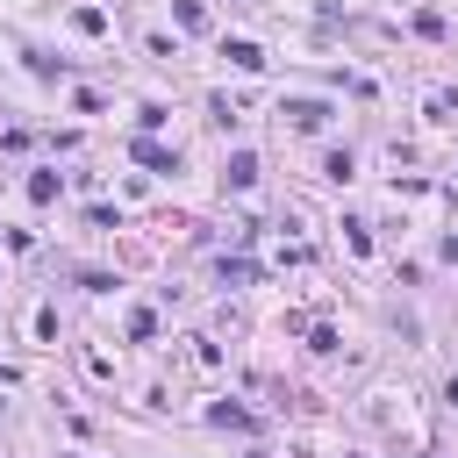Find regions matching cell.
Segmentation results:
<instances>
[{"label": "cell", "mask_w": 458, "mask_h": 458, "mask_svg": "<svg viewBox=\"0 0 458 458\" xmlns=\"http://www.w3.org/2000/svg\"><path fill=\"white\" fill-rule=\"evenodd\" d=\"M129 150H136V165H150V172H172V150H165V143H157L150 129H143V136H136Z\"/></svg>", "instance_id": "3957f363"}, {"label": "cell", "mask_w": 458, "mask_h": 458, "mask_svg": "<svg viewBox=\"0 0 458 458\" xmlns=\"http://www.w3.org/2000/svg\"><path fill=\"white\" fill-rule=\"evenodd\" d=\"M129 336H136V344H143V336H157V315H150V308H136V315H129Z\"/></svg>", "instance_id": "9c48e42d"}, {"label": "cell", "mask_w": 458, "mask_h": 458, "mask_svg": "<svg viewBox=\"0 0 458 458\" xmlns=\"http://www.w3.org/2000/svg\"><path fill=\"white\" fill-rule=\"evenodd\" d=\"M29 200H36V208L57 200V172H29Z\"/></svg>", "instance_id": "8992f818"}, {"label": "cell", "mask_w": 458, "mask_h": 458, "mask_svg": "<svg viewBox=\"0 0 458 458\" xmlns=\"http://www.w3.org/2000/svg\"><path fill=\"white\" fill-rule=\"evenodd\" d=\"M222 57H229L236 72H258V64H265V50H258L250 36H229V43H222Z\"/></svg>", "instance_id": "7a4b0ae2"}, {"label": "cell", "mask_w": 458, "mask_h": 458, "mask_svg": "<svg viewBox=\"0 0 458 458\" xmlns=\"http://www.w3.org/2000/svg\"><path fill=\"white\" fill-rule=\"evenodd\" d=\"M279 114H286L293 129H322V122H329V100H286Z\"/></svg>", "instance_id": "6da1fadb"}, {"label": "cell", "mask_w": 458, "mask_h": 458, "mask_svg": "<svg viewBox=\"0 0 458 458\" xmlns=\"http://www.w3.org/2000/svg\"><path fill=\"white\" fill-rule=\"evenodd\" d=\"M208 422H215V429H250V408H229V401H222V408H208Z\"/></svg>", "instance_id": "277c9868"}, {"label": "cell", "mask_w": 458, "mask_h": 458, "mask_svg": "<svg viewBox=\"0 0 458 458\" xmlns=\"http://www.w3.org/2000/svg\"><path fill=\"white\" fill-rule=\"evenodd\" d=\"M222 279H236V286H243V279H258V265H250V258H222Z\"/></svg>", "instance_id": "ba28073f"}, {"label": "cell", "mask_w": 458, "mask_h": 458, "mask_svg": "<svg viewBox=\"0 0 458 458\" xmlns=\"http://www.w3.org/2000/svg\"><path fill=\"white\" fill-rule=\"evenodd\" d=\"M250 179H258V157L236 150V157H229V186H250Z\"/></svg>", "instance_id": "5b68a950"}, {"label": "cell", "mask_w": 458, "mask_h": 458, "mask_svg": "<svg viewBox=\"0 0 458 458\" xmlns=\"http://www.w3.org/2000/svg\"><path fill=\"white\" fill-rule=\"evenodd\" d=\"M179 29H208V7L200 0H179Z\"/></svg>", "instance_id": "52a82bcc"}]
</instances>
